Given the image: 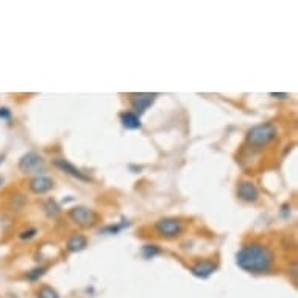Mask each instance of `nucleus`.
<instances>
[{"instance_id": "nucleus-4", "label": "nucleus", "mask_w": 298, "mask_h": 298, "mask_svg": "<svg viewBox=\"0 0 298 298\" xmlns=\"http://www.w3.org/2000/svg\"><path fill=\"white\" fill-rule=\"evenodd\" d=\"M155 228L164 238H177L183 231V225L178 219H161L156 222Z\"/></svg>"}, {"instance_id": "nucleus-17", "label": "nucleus", "mask_w": 298, "mask_h": 298, "mask_svg": "<svg viewBox=\"0 0 298 298\" xmlns=\"http://www.w3.org/2000/svg\"><path fill=\"white\" fill-rule=\"evenodd\" d=\"M0 117L2 119H11V111L8 108H0Z\"/></svg>"}, {"instance_id": "nucleus-19", "label": "nucleus", "mask_w": 298, "mask_h": 298, "mask_svg": "<svg viewBox=\"0 0 298 298\" xmlns=\"http://www.w3.org/2000/svg\"><path fill=\"white\" fill-rule=\"evenodd\" d=\"M272 97H278V98H284V97H287V94H270Z\"/></svg>"}, {"instance_id": "nucleus-12", "label": "nucleus", "mask_w": 298, "mask_h": 298, "mask_svg": "<svg viewBox=\"0 0 298 298\" xmlns=\"http://www.w3.org/2000/svg\"><path fill=\"white\" fill-rule=\"evenodd\" d=\"M88 245V239L84 236H80V234H74V236L68 241V248L71 251H81Z\"/></svg>"}, {"instance_id": "nucleus-20", "label": "nucleus", "mask_w": 298, "mask_h": 298, "mask_svg": "<svg viewBox=\"0 0 298 298\" xmlns=\"http://www.w3.org/2000/svg\"><path fill=\"white\" fill-rule=\"evenodd\" d=\"M2 162H4V155H2V156H0V164H2Z\"/></svg>"}, {"instance_id": "nucleus-15", "label": "nucleus", "mask_w": 298, "mask_h": 298, "mask_svg": "<svg viewBox=\"0 0 298 298\" xmlns=\"http://www.w3.org/2000/svg\"><path fill=\"white\" fill-rule=\"evenodd\" d=\"M44 267H39V269H33L30 273H28V278L30 280H36V278H39L41 275H44Z\"/></svg>"}, {"instance_id": "nucleus-10", "label": "nucleus", "mask_w": 298, "mask_h": 298, "mask_svg": "<svg viewBox=\"0 0 298 298\" xmlns=\"http://www.w3.org/2000/svg\"><path fill=\"white\" fill-rule=\"evenodd\" d=\"M53 187V181L49 177H35L30 181V189L35 194H46Z\"/></svg>"}, {"instance_id": "nucleus-9", "label": "nucleus", "mask_w": 298, "mask_h": 298, "mask_svg": "<svg viewBox=\"0 0 298 298\" xmlns=\"http://www.w3.org/2000/svg\"><path fill=\"white\" fill-rule=\"evenodd\" d=\"M53 164H55L59 170H62V172L69 174V175L74 177V178H78L80 181H89V177H86L83 172H80V170H78L74 164H71V162L66 161V159H55Z\"/></svg>"}, {"instance_id": "nucleus-3", "label": "nucleus", "mask_w": 298, "mask_h": 298, "mask_svg": "<svg viewBox=\"0 0 298 298\" xmlns=\"http://www.w3.org/2000/svg\"><path fill=\"white\" fill-rule=\"evenodd\" d=\"M69 216L80 226H92L98 220V216L95 214V212L89 208H84V206H77V208L71 209Z\"/></svg>"}, {"instance_id": "nucleus-21", "label": "nucleus", "mask_w": 298, "mask_h": 298, "mask_svg": "<svg viewBox=\"0 0 298 298\" xmlns=\"http://www.w3.org/2000/svg\"><path fill=\"white\" fill-rule=\"evenodd\" d=\"M2 181H4V180H2V178H0V184H2Z\"/></svg>"}, {"instance_id": "nucleus-1", "label": "nucleus", "mask_w": 298, "mask_h": 298, "mask_svg": "<svg viewBox=\"0 0 298 298\" xmlns=\"http://www.w3.org/2000/svg\"><path fill=\"white\" fill-rule=\"evenodd\" d=\"M273 251L264 244L253 242L242 247L236 254L238 266L250 273H264L273 266Z\"/></svg>"}, {"instance_id": "nucleus-11", "label": "nucleus", "mask_w": 298, "mask_h": 298, "mask_svg": "<svg viewBox=\"0 0 298 298\" xmlns=\"http://www.w3.org/2000/svg\"><path fill=\"white\" fill-rule=\"evenodd\" d=\"M120 122L125 128L128 130H138L141 128V119L136 113H131V111H126V113H122L120 114Z\"/></svg>"}, {"instance_id": "nucleus-5", "label": "nucleus", "mask_w": 298, "mask_h": 298, "mask_svg": "<svg viewBox=\"0 0 298 298\" xmlns=\"http://www.w3.org/2000/svg\"><path fill=\"white\" fill-rule=\"evenodd\" d=\"M42 158L38 155V153H27L24 155L22 158H20L19 161V169L22 170V172L25 174H33V172H39V170L42 169Z\"/></svg>"}, {"instance_id": "nucleus-2", "label": "nucleus", "mask_w": 298, "mask_h": 298, "mask_svg": "<svg viewBox=\"0 0 298 298\" xmlns=\"http://www.w3.org/2000/svg\"><path fill=\"white\" fill-rule=\"evenodd\" d=\"M275 136H276L275 126L272 123H262V125H256L248 130L247 142L254 148H259V147L267 145L270 141H273Z\"/></svg>"}, {"instance_id": "nucleus-7", "label": "nucleus", "mask_w": 298, "mask_h": 298, "mask_svg": "<svg viewBox=\"0 0 298 298\" xmlns=\"http://www.w3.org/2000/svg\"><path fill=\"white\" fill-rule=\"evenodd\" d=\"M217 269V264L212 262V261H202V262H197L195 266L190 267V272H192L194 276H197V278H209V276L216 272Z\"/></svg>"}, {"instance_id": "nucleus-16", "label": "nucleus", "mask_w": 298, "mask_h": 298, "mask_svg": "<svg viewBox=\"0 0 298 298\" xmlns=\"http://www.w3.org/2000/svg\"><path fill=\"white\" fill-rule=\"evenodd\" d=\"M123 226H128V223H122V225H116V226H114V225H111V226H106L103 231H105V233H111V234H116V233H119V231H120Z\"/></svg>"}, {"instance_id": "nucleus-18", "label": "nucleus", "mask_w": 298, "mask_h": 298, "mask_svg": "<svg viewBox=\"0 0 298 298\" xmlns=\"http://www.w3.org/2000/svg\"><path fill=\"white\" fill-rule=\"evenodd\" d=\"M35 233H36V229L24 231L22 234H20V239H30V238H33V236H35Z\"/></svg>"}, {"instance_id": "nucleus-6", "label": "nucleus", "mask_w": 298, "mask_h": 298, "mask_svg": "<svg viewBox=\"0 0 298 298\" xmlns=\"http://www.w3.org/2000/svg\"><path fill=\"white\" fill-rule=\"evenodd\" d=\"M238 195L241 200L244 202H256L258 197H259V192H258V187L254 186L251 181H242L238 187Z\"/></svg>"}, {"instance_id": "nucleus-8", "label": "nucleus", "mask_w": 298, "mask_h": 298, "mask_svg": "<svg viewBox=\"0 0 298 298\" xmlns=\"http://www.w3.org/2000/svg\"><path fill=\"white\" fill-rule=\"evenodd\" d=\"M156 98V94H133L131 95V103L136 113L142 114L148 106H150Z\"/></svg>"}, {"instance_id": "nucleus-13", "label": "nucleus", "mask_w": 298, "mask_h": 298, "mask_svg": "<svg viewBox=\"0 0 298 298\" xmlns=\"http://www.w3.org/2000/svg\"><path fill=\"white\" fill-rule=\"evenodd\" d=\"M38 298H59V295L50 286H44V287H41V290L38 293Z\"/></svg>"}, {"instance_id": "nucleus-14", "label": "nucleus", "mask_w": 298, "mask_h": 298, "mask_svg": "<svg viewBox=\"0 0 298 298\" xmlns=\"http://www.w3.org/2000/svg\"><path fill=\"white\" fill-rule=\"evenodd\" d=\"M158 253H159V248L155 247V245H144L142 247V254L147 259H152L153 256H156Z\"/></svg>"}]
</instances>
